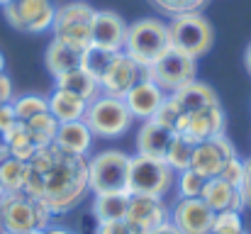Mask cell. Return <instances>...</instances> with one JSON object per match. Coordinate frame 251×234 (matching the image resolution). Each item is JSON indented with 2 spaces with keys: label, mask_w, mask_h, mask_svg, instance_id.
Listing matches in <instances>:
<instances>
[{
  "label": "cell",
  "mask_w": 251,
  "mask_h": 234,
  "mask_svg": "<svg viewBox=\"0 0 251 234\" xmlns=\"http://www.w3.org/2000/svg\"><path fill=\"white\" fill-rule=\"evenodd\" d=\"M25 193L42 200L51 215H66L81 205L88 188V156L66 154L59 147H39L27 161Z\"/></svg>",
  "instance_id": "cell-1"
},
{
  "label": "cell",
  "mask_w": 251,
  "mask_h": 234,
  "mask_svg": "<svg viewBox=\"0 0 251 234\" xmlns=\"http://www.w3.org/2000/svg\"><path fill=\"white\" fill-rule=\"evenodd\" d=\"M51 222V210L25 190L0 195V234H34L47 230Z\"/></svg>",
  "instance_id": "cell-2"
},
{
  "label": "cell",
  "mask_w": 251,
  "mask_h": 234,
  "mask_svg": "<svg viewBox=\"0 0 251 234\" xmlns=\"http://www.w3.org/2000/svg\"><path fill=\"white\" fill-rule=\"evenodd\" d=\"M168 47H171V37H168V22L164 20L142 17L127 25V39L122 52L142 69L151 66Z\"/></svg>",
  "instance_id": "cell-3"
},
{
  "label": "cell",
  "mask_w": 251,
  "mask_h": 234,
  "mask_svg": "<svg viewBox=\"0 0 251 234\" xmlns=\"http://www.w3.org/2000/svg\"><path fill=\"white\" fill-rule=\"evenodd\" d=\"M83 122L88 125V130L93 132V137L100 139H120L132 130V112L125 103V98L117 95H107L100 93L95 100L88 103Z\"/></svg>",
  "instance_id": "cell-4"
},
{
  "label": "cell",
  "mask_w": 251,
  "mask_h": 234,
  "mask_svg": "<svg viewBox=\"0 0 251 234\" xmlns=\"http://www.w3.org/2000/svg\"><path fill=\"white\" fill-rule=\"evenodd\" d=\"M176 171L166 163V158L156 156H129V173H127V193L139 195H156L166 198L173 190Z\"/></svg>",
  "instance_id": "cell-5"
},
{
  "label": "cell",
  "mask_w": 251,
  "mask_h": 234,
  "mask_svg": "<svg viewBox=\"0 0 251 234\" xmlns=\"http://www.w3.org/2000/svg\"><path fill=\"white\" fill-rule=\"evenodd\" d=\"M168 37H171L173 49H178L193 59L205 56L215 44V29L202 12L176 15L168 22Z\"/></svg>",
  "instance_id": "cell-6"
},
{
  "label": "cell",
  "mask_w": 251,
  "mask_h": 234,
  "mask_svg": "<svg viewBox=\"0 0 251 234\" xmlns=\"http://www.w3.org/2000/svg\"><path fill=\"white\" fill-rule=\"evenodd\" d=\"M95 17V7L83 0H74L66 5H59L54 12V39L69 44L76 52H85L90 47V25Z\"/></svg>",
  "instance_id": "cell-7"
},
{
  "label": "cell",
  "mask_w": 251,
  "mask_h": 234,
  "mask_svg": "<svg viewBox=\"0 0 251 234\" xmlns=\"http://www.w3.org/2000/svg\"><path fill=\"white\" fill-rule=\"evenodd\" d=\"M127 173L129 154L120 149H105L98 156L88 158V188L93 195L127 190Z\"/></svg>",
  "instance_id": "cell-8"
},
{
  "label": "cell",
  "mask_w": 251,
  "mask_h": 234,
  "mask_svg": "<svg viewBox=\"0 0 251 234\" xmlns=\"http://www.w3.org/2000/svg\"><path fill=\"white\" fill-rule=\"evenodd\" d=\"M195 74H198L195 59L178 52V49H173V47H168L151 66L144 69V78L154 80L166 95H173L185 83L195 80Z\"/></svg>",
  "instance_id": "cell-9"
},
{
  "label": "cell",
  "mask_w": 251,
  "mask_h": 234,
  "mask_svg": "<svg viewBox=\"0 0 251 234\" xmlns=\"http://www.w3.org/2000/svg\"><path fill=\"white\" fill-rule=\"evenodd\" d=\"M5 20L12 29L25 34H44L54 25V2L51 0H12L2 7Z\"/></svg>",
  "instance_id": "cell-10"
},
{
  "label": "cell",
  "mask_w": 251,
  "mask_h": 234,
  "mask_svg": "<svg viewBox=\"0 0 251 234\" xmlns=\"http://www.w3.org/2000/svg\"><path fill=\"white\" fill-rule=\"evenodd\" d=\"M168 220L180 234H210L215 212L200 198H178L168 208Z\"/></svg>",
  "instance_id": "cell-11"
},
{
  "label": "cell",
  "mask_w": 251,
  "mask_h": 234,
  "mask_svg": "<svg viewBox=\"0 0 251 234\" xmlns=\"http://www.w3.org/2000/svg\"><path fill=\"white\" fill-rule=\"evenodd\" d=\"M232 156H239L234 144L229 142L227 134H217L207 142H200L195 144V152H193V158H190V168L198 171L202 178H215L220 176L222 166L232 158Z\"/></svg>",
  "instance_id": "cell-12"
},
{
  "label": "cell",
  "mask_w": 251,
  "mask_h": 234,
  "mask_svg": "<svg viewBox=\"0 0 251 234\" xmlns=\"http://www.w3.org/2000/svg\"><path fill=\"white\" fill-rule=\"evenodd\" d=\"M225 127H227V117H225L222 105H212V107H205L198 112H188L180 120L176 132L188 137L190 142L200 144V142H207L217 134H225Z\"/></svg>",
  "instance_id": "cell-13"
},
{
  "label": "cell",
  "mask_w": 251,
  "mask_h": 234,
  "mask_svg": "<svg viewBox=\"0 0 251 234\" xmlns=\"http://www.w3.org/2000/svg\"><path fill=\"white\" fill-rule=\"evenodd\" d=\"M125 220H127L139 234H149L154 227L164 225L168 220L166 200H164V198H156V195L129 193V205H127Z\"/></svg>",
  "instance_id": "cell-14"
},
{
  "label": "cell",
  "mask_w": 251,
  "mask_h": 234,
  "mask_svg": "<svg viewBox=\"0 0 251 234\" xmlns=\"http://www.w3.org/2000/svg\"><path fill=\"white\" fill-rule=\"evenodd\" d=\"M125 39H127L125 17L112 10H95V17L90 25V44L107 52H122Z\"/></svg>",
  "instance_id": "cell-15"
},
{
  "label": "cell",
  "mask_w": 251,
  "mask_h": 234,
  "mask_svg": "<svg viewBox=\"0 0 251 234\" xmlns=\"http://www.w3.org/2000/svg\"><path fill=\"white\" fill-rule=\"evenodd\" d=\"M144 78V69L132 61L125 52H117L115 61L110 64V69L105 71V76L100 78V90L107 93V95H117V98H125L127 90L139 83Z\"/></svg>",
  "instance_id": "cell-16"
},
{
  "label": "cell",
  "mask_w": 251,
  "mask_h": 234,
  "mask_svg": "<svg viewBox=\"0 0 251 234\" xmlns=\"http://www.w3.org/2000/svg\"><path fill=\"white\" fill-rule=\"evenodd\" d=\"M166 100V93L149 78H142L139 83H134L127 95H125V103L132 112L134 120H151L156 115V110L161 107V103Z\"/></svg>",
  "instance_id": "cell-17"
},
{
  "label": "cell",
  "mask_w": 251,
  "mask_h": 234,
  "mask_svg": "<svg viewBox=\"0 0 251 234\" xmlns=\"http://www.w3.org/2000/svg\"><path fill=\"white\" fill-rule=\"evenodd\" d=\"M200 200L212 210V212H225V210H244V203H242V193L239 188L229 185L227 181L222 178H207L205 185H202V193H200Z\"/></svg>",
  "instance_id": "cell-18"
},
{
  "label": "cell",
  "mask_w": 251,
  "mask_h": 234,
  "mask_svg": "<svg viewBox=\"0 0 251 234\" xmlns=\"http://www.w3.org/2000/svg\"><path fill=\"white\" fill-rule=\"evenodd\" d=\"M93 132L88 130L83 120L76 122H61L59 132L54 137V147H59L66 154H76V156H88L93 149Z\"/></svg>",
  "instance_id": "cell-19"
},
{
  "label": "cell",
  "mask_w": 251,
  "mask_h": 234,
  "mask_svg": "<svg viewBox=\"0 0 251 234\" xmlns=\"http://www.w3.org/2000/svg\"><path fill=\"white\" fill-rule=\"evenodd\" d=\"M173 134L176 132H171L168 127L159 125L156 120H144L142 127H139V132H137V154L164 158Z\"/></svg>",
  "instance_id": "cell-20"
},
{
  "label": "cell",
  "mask_w": 251,
  "mask_h": 234,
  "mask_svg": "<svg viewBox=\"0 0 251 234\" xmlns=\"http://www.w3.org/2000/svg\"><path fill=\"white\" fill-rule=\"evenodd\" d=\"M49 100V115L61 125V122H76L83 120L85 110H88V100L64 90V88H54V93L47 98Z\"/></svg>",
  "instance_id": "cell-21"
},
{
  "label": "cell",
  "mask_w": 251,
  "mask_h": 234,
  "mask_svg": "<svg viewBox=\"0 0 251 234\" xmlns=\"http://www.w3.org/2000/svg\"><path fill=\"white\" fill-rule=\"evenodd\" d=\"M173 98L178 100V105L183 107V112H198V110H205V107H212V105H220V98L215 93V88H210L207 83L202 80H190L185 83L180 90L173 93Z\"/></svg>",
  "instance_id": "cell-22"
},
{
  "label": "cell",
  "mask_w": 251,
  "mask_h": 234,
  "mask_svg": "<svg viewBox=\"0 0 251 234\" xmlns=\"http://www.w3.org/2000/svg\"><path fill=\"white\" fill-rule=\"evenodd\" d=\"M127 205H129V193L127 190H117V193H98L93 198V217L98 222H115V220H125L127 215Z\"/></svg>",
  "instance_id": "cell-23"
},
{
  "label": "cell",
  "mask_w": 251,
  "mask_h": 234,
  "mask_svg": "<svg viewBox=\"0 0 251 234\" xmlns=\"http://www.w3.org/2000/svg\"><path fill=\"white\" fill-rule=\"evenodd\" d=\"M44 66L54 78L61 76V74H69V71L81 66V52L71 49L69 44H64L59 39H51L47 52H44Z\"/></svg>",
  "instance_id": "cell-24"
},
{
  "label": "cell",
  "mask_w": 251,
  "mask_h": 234,
  "mask_svg": "<svg viewBox=\"0 0 251 234\" xmlns=\"http://www.w3.org/2000/svg\"><path fill=\"white\" fill-rule=\"evenodd\" d=\"M54 83H56V88H64V90H69V93H74V95H78V98H83V100H95L102 90H100V80L98 78H93L85 69H74V71H69V74H61V76L54 78Z\"/></svg>",
  "instance_id": "cell-25"
},
{
  "label": "cell",
  "mask_w": 251,
  "mask_h": 234,
  "mask_svg": "<svg viewBox=\"0 0 251 234\" xmlns=\"http://www.w3.org/2000/svg\"><path fill=\"white\" fill-rule=\"evenodd\" d=\"M0 142L10 149V154L15 158H22V161H29L34 156V152L39 149L34 144V139H32V134H29L25 122H15L5 134H0Z\"/></svg>",
  "instance_id": "cell-26"
},
{
  "label": "cell",
  "mask_w": 251,
  "mask_h": 234,
  "mask_svg": "<svg viewBox=\"0 0 251 234\" xmlns=\"http://www.w3.org/2000/svg\"><path fill=\"white\" fill-rule=\"evenodd\" d=\"M27 181V161L10 156L0 163V188L2 193H22Z\"/></svg>",
  "instance_id": "cell-27"
},
{
  "label": "cell",
  "mask_w": 251,
  "mask_h": 234,
  "mask_svg": "<svg viewBox=\"0 0 251 234\" xmlns=\"http://www.w3.org/2000/svg\"><path fill=\"white\" fill-rule=\"evenodd\" d=\"M193 152H195V142H190L188 137L183 134H173L171 144H168V152H166V163L178 173V171H185L190 168V158H193Z\"/></svg>",
  "instance_id": "cell-28"
},
{
  "label": "cell",
  "mask_w": 251,
  "mask_h": 234,
  "mask_svg": "<svg viewBox=\"0 0 251 234\" xmlns=\"http://www.w3.org/2000/svg\"><path fill=\"white\" fill-rule=\"evenodd\" d=\"M117 52H107V49H100V47H88L85 52H81V69H85L93 78H100L105 76V71L110 69V64L115 61Z\"/></svg>",
  "instance_id": "cell-29"
},
{
  "label": "cell",
  "mask_w": 251,
  "mask_h": 234,
  "mask_svg": "<svg viewBox=\"0 0 251 234\" xmlns=\"http://www.w3.org/2000/svg\"><path fill=\"white\" fill-rule=\"evenodd\" d=\"M12 107H15L17 122H29L32 117L49 112V100L39 93H27V95L12 98Z\"/></svg>",
  "instance_id": "cell-30"
},
{
  "label": "cell",
  "mask_w": 251,
  "mask_h": 234,
  "mask_svg": "<svg viewBox=\"0 0 251 234\" xmlns=\"http://www.w3.org/2000/svg\"><path fill=\"white\" fill-rule=\"evenodd\" d=\"M25 125H27V130H29V134H32V139H34L37 147H49V144H54V137H56V132H59V122H56L49 112L37 115V117H32V120L25 122Z\"/></svg>",
  "instance_id": "cell-31"
},
{
  "label": "cell",
  "mask_w": 251,
  "mask_h": 234,
  "mask_svg": "<svg viewBox=\"0 0 251 234\" xmlns=\"http://www.w3.org/2000/svg\"><path fill=\"white\" fill-rule=\"evenodd\" d=\"M205 181H207V178H202L198 171L185 168V171H178V173H176L173 190L178 193V198H200Z\"/></svg>",
  "instance_id": "cell-32"
},
{
  "label": "cell",
  "mask_w": 251,
  "mask_h": 234,
  "mask_svg": "<svg viewBox=\"0 0 251 234\" xmlns=\"http://www.w3.org/2000/svg\"><path fill=\"white\" fill-rule=\"evenodd\" d=\"M210 234H247L244 220L239 210H225V212H215L212 220V230Z\"/></svg>",
  "instance_id": "cell-33"
},
{
  "label": "cell",
  "mask_w": 251,
  "mask_h": 234,
  "mask_svg": "<svg viewBox=\"0 0 251 234\" xmlns=\"http://www.w3.org/2000/svg\"><path fill=\"white\" fill-rule=\"evenodd\" d=\"M159 12H164L168 17L176 15H185V12H200L210 0H149Z\"/></svg>",
  "instance_id": "cell-34"
},
{
  "label": "cell",
  "mask_w": 251,
  "mask_h": 234,
  "mask_svg": "<svg viewBox=\"0 0 251 234\" xmlns=\"http://www.w3.org/2000/svg\"><path fill=\"white\" fill-rule=\"evenodd\" d=\"M183 117H185V112H183V107L178 105V100H176L173 95H166V100L161 103V107L156 110V115H154L151 120H156L159 125H164L171 132H176Z\"/></svg>",
  "instance_id": "cell-35"
},
{
  "label": "cell",
  "mask_w": 251,
  "mask_h": 234,
  "mask_svg": "<svg viewBox=\"0 0 251 234\" xmlns=\"http://www.w3.org/2000/svg\"><path fill=\"white\" fill-rule=\"evenodd\" d=\"M244 158H239V156H232L225 166H222V171H220V176L217 178H222V181H227L229 185H234V188H239L242 185V181H244Z\"/></svg>",
  "instance_id": "cell-36"
},
{
  "label": "cell",
  "mask_w": 251,
  "mask_h": 234,
  "mask_svg": "<svg viewBox=\"0 0 251 234\" xmlns=\"http://www.w3.org/2000/svg\"><path fill=\"white\" fill-rule=\"evenodd\" d=\"M95 234H139L127 220H115V222H98Z\"/></svg>",
  "instance_id": "cell-37"
},
{
  "label": "cell",
  "mask_w": 251,
  "mask_h": 234,
  "mask_svg": "<svg viewBox=\"0 0 251 234\" xmlns=\"http://www.w3.org/2000/svg\"><path fill=\"white\" fill-rule=\"evenodd\" d=\"M15 122H17V117H15L12 103H0V134H5Z\"/></svg>",
  "instance_id": "cell-38"
},
{
  "label": "cell",
  "mask_w": 251,
  "mask_h": 234,
  "mask_svg": "<svg viewBox=\"0 0 251 234\" xmlns=\"http://www.w3.org/2000/svg\"><path fill=\"white\" fill-rule=\"evenodd\" d=\"M239 193H242L244 208L251 210V158H247V163H244V181H242V185H239Z\"/></svg>",
  "instance_id": "cell-39"
},
{
  "label": "cell",
  "mask_w": 251,
  "mask_h": 234,
  "mask_svg": "<svg viewBox=\"0 0 251 234\" xmlns=\"http://www.w3.org/2000/svg\"><path fill=\"white\" fill-rule=\"evenodd\" d=\"M39 234H76V232L69 230V227H64V225H54V222H51L47 230H42Z\"/></svg>",
  "instance_id": "cell-40"
},
{
  "label": "cell",
  "mask_w": 251,
  "mask_h": 234,
  "mask_svg": "<svg viewBox=\"0 0 251 234\" xmlns=\"http://www.w3.org/2000/svg\"><path fill=\"white\" fill-rule=\"evenodd\" d=\"M149 234H180V232H178V230H176V227L171 225V220H166L164 225H159V227H154V230H151V232H149Z\"/></svg>",
  "instance_id": "cell-41"
},
{
  "label": "cell",
  "mask_w": 251,
  "mask_h": 234,
  "mask_svg": "<svg viewBox=\"0 0 251 234\" xmlns=\"http://www.w3.org/2000/svg\"><path fill=\"white\" fill-rule=\"evenodd\" d=\"M10 156H12V154H10V149H7V147L0 142V163H2V161H7Z\"/></svg>",
  "instance_id": "cell-42"
},
{
  "label": "cell",
  "mask_w": 251,
  "mask_h": 234,
  "mask_svg": "<svg viewBox=\"0 0 251 234\" xmlns=\"http://www.w3.org/2000/svg\"><path fill=\"white\" fill-rule=\"evenodd\" d=\"M244 66H247V71H249V76H251V44L247 47V54H244Z\"/></svg>",
  "instance_id": "cell-43"
},
{
  "label": "cell",
  "mask_w": 251,
  "mask_h": 234,
  "mask_svg": "<svg viewBox=\"0 0 251 234\" xmlns=\"http://www.w3.org/2000/svg\"><path fill=\"white\" fill-rule=\"evenodd\" d=\"M5 71V56H2V52H0V74Z\"/></svg>",
  "instance_id": "cell-44"
},
{
  "label": "cell",
  "mask_w": 251,
  "mask_h": 234,
  "mask_svg": "<svg viewBox=\"0 0 251 234\" xmlns=\"http://www.w3.org/2000/svg\"><path fill=\"white\" fill-rule=\"evenodd\" d=\"M10 2H12V0H0V7H7Z\"/></svg>",
  "instance_id": "cell-45"
},
{
  "label": "cell",
  "mask_w": 251,
  "mask_h": 234,
  "mask_svg": "<svg viewBox=\"0 0 251 234\" xmlns=\"http://www.w3.org/2000/svg\"><path fill=\"white\" fill-rule=\"evenodd\" d=\"M0 195H2V188H0Z\"/></svg>",
  "instance_id": "cell-46"
},
{
  "label": "cell",
  "mask_w": 251,
  "mask_h": 234,
  "mask_svg": "<svg viewBox=\"0 0 251 234\" xmlns=\"http://www.w3.org/2000/svg\"><path fill=\"white\" fill-rule=\"evenodd\" d=\"M34 234H39V232H34Z\"/></svg>",
  "instance_id": "cell-47"
},
{
  "label": "cell",
  "mask_w": 251,
  "mask_h": 234,
  "mask_svg": "<svg viewBox=\"0 0 251 234\" xmlns=\"http://www.w3.org/2000/svg\"><path fill=\"white\" fill-rule=\"evenodd\" d=\"M0 103H2V100H0Z\"/></svg>",
  "instance_id": "cell-48"
}]
</instances>
